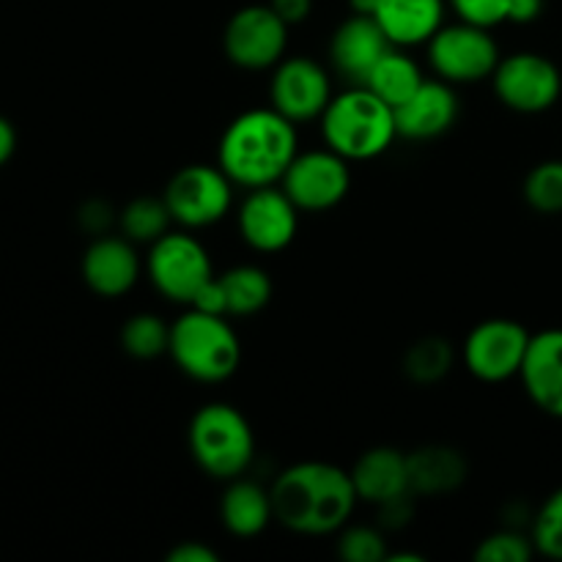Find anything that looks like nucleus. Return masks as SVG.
<instances>
[{"mask_svg": "<svg viewBox=\"0 0 562 562\" xmlns=\"http://www.w3.org/2000/svg\"><path fill=\"white\" fill-rule=\"evenodd\" d=\"M269 494L274 519L302 536H327L346 527L360 499L351 472L327 461H302L289 467Z\"/></svg>", "mask_w": 562, "mask_h": 562, "instance_id": "obj_1", "label": "nucleus"}, {"mask_svg": "<svg viewBox=\"0 0 562 562\" xmlns=\"http://www.w3.org/2000/svg\"><path fill=\"white\" fill-rule=\"evenodd\" d=\"M296 157L294 121L274 108H256L236 115L220 140V168L234 184L258 190L272 187Z\"/></svg>", "mask_w": 562, "mask_h": 562, "instance_id": "obj_2", "label": "nucleus"}, {"mask_svg": "<svg viewBox=\"0 0 562 562\" xmlns=\"http://www.w3.org/2000/svg\"><path fill=\"white\" fill-rule=\"evenodd\" d=\"M322 132L327 146L346 159L379 157L398 135L395 110L366 86L333 97L322 115Z\"/></svg>", "mask_w": 562, "mask_h": 562, "instance_id": "obj_3", "label": "nucleus"}, {"mask_svg": "<svg viewBox=\"0 0 562 562\" xmlns=\"http://www.w3.org/2000/svg\"><path fill=\"white\" fill-rule=\"evenodd\" d=\"M170 355L187 376L198 382H225L241 362L239 335L225 316L192 307L170 327Z\"/></svg>", "mask_w": 562, "mask_h": 562, "instance_id": "obj_4", "label": "nucleus"}, {"mask_svg": "<svg viewBox=\"0 0 562 562\" xmlns=\"http://www.w3.org/2000/svg\"><path fill=\"white\" fill-rule=\"evenodd\" d=\"M192 459L203 472L220 481H234L250 467L256 453V437L236 406L206 404L190 423Z\"/></svg>", "mask_w": 562, "mask_h": 562, "instance_id": "obj_5", "label": "nucleus"}, {"mask_svg": "<svg viewBox=\"0 0 562 562\" xmlns=\"http://www.w3.org/2000/svg\"><path fill=\"white\" fill-rule=\"evenodd\" d=\"M165 203L184 228H206L228 214L234 181L220 165H187L165 187Z\"/></svg>", "mask_w": 562, "mask_h": 562, "instance_id": "obj_6", "label": "nucleus"}, {"mask_svg": "<svg viewBox=\"0 0 562 562\" xmlns=\"http://www.w3.org/2000/svg\"><path fill=\"white\" fill-rule=\"evenodd\" d=\"M148 278L168 300L192 305L198 291L214 278L206 247L190 234H165L151 245Z\"/></svg>", "mask_w": 562, "mask_h": 562, "instance_id": "obj_7", "label": "nucleus"}, {"mask_svg": "<svg viewBox=\"0 0 562 562\" xmlns=\"http://www.w3.org/2000/svg\"><path fill=\"white\" fill-rule=\"evenodd\" d=\"M428 58L442 80L477 82L494 75L499 64V47L488 27L461 20V25L439 27L434 33L428 42Z\"/></svg>", "mask_w": 562, "mask_h": 562, "instance_id": "obj_8", "label": "nucleus"}, {"mask_svg": "<svg viewBox=\"0 0 562 562\" xmlns=\"http://www.w3.org/2000/svg\"><path fill=\"white\" fill-rule=\"evenodd\" d=\"M346 162L349 159L340 157L333 148L296 154L294 162L280 179L283 192L300 212H327L344 201L351 187V173Z\"/></svg>", "mask_w": 562, "mask_h": 562, "instance_id": "obj_9", "label": "nucleus"}, {"mask_svg": "<svg viewBox=\"0 0 562 562\" xmlns=\"http://www.w3.org/2000/svg\"><path fill=\"white\" fill-rule=\"evenodd\" d=\"M225 55L241 69H269L278 66L289 44V22L278 16L272 5H245L225 27Z\"/></svg>", "mask_w": 562, "mask_h": 562, "instance_id": "obj_10", "label": "nucleus"}, {"mask_svg": "<svg viewBox=\"0 0 562 562\" xmlns=\"http://www.w3.org/2000/svg\"><path fill=\"white\" fill-rule=\"evenodd\" d=\"M494 91L499 102L519 113H541L560 99V69L538 53H516L494 69Z\"/></svg>", "mask_w": 562, "mask_h": 562, "instance_id": "obj_11", "label": "nucleus"}, {"mask_svg": "<svg viewBox=\"0 0 562 562\" xmlns=\"http://www.w3.org/2000/svg\"><path fill=\"white\" fill-rule=\"evenodd\" d=\"M532 335L510 318L481 322L464 340V362L481 382H505L516 376L525 362Z\"/></svg>", "mask_w": 562, "mask_h": 562, "instance_id": "obj_12", "label": "nucleus"}, {"mask_svg": "<svg viewBox=\"0 0 562 562\" xmlns=\"http://www.w3.org/2000/svg\"><path fill=\"white\" fill-rule=\"evenodd\" d=\"M269 93H272V108L294 124L322 119L327 104L333 102V86H329L327 71L316 60L302 58V55L280 60Z\"/></svg>", "mask_w": 562, "mask_h": 562, "instance_id": "obj_13", "label": "nucleus"}, {"mask_svg": "<svg viewBox=\"0 0 562 562\" xmlns=\"http://www.w3.org/2000/svg\"><path fill=\"white\" fill-rule=\"evenodd\" d=\"M296 212L289 195L278 187H258L239 209L241 239L258 252H278L296 236Z\"/></svg>", "mask_w": 562, "mask_h": 562, "instance_id": "obj_14", "label": "nucleus"}, {"mask_svg": "<svg viewBox=\"0 0 562 562\" xmlns=\"http://www.w3.org/2000/svg\"><path fill=\"white\" fill-rule=\"evenodd\" d=\"M459 119V97L448 80H423V86L395 108V130L409 140L445 135Z\"/></svg>", "mask_w": 562, "mask_h": 562, "instance_id": "obj_15", "label": "nucleus"}, {"mask_svg": "<svg viewBox=\"0 0 562 562\" xmlns=\"http://www.w3.org/2000/svg\"><path fill=\"white\" fill-rule=\"evenodd\" d=\"M140 278V261L130 239L99 236L82 256V280L99 296L126 294Z\"/></svg>", "mask_w": 562, "mask_h": 562, "instance_id": "obj_16", "label": "nucleus"}, {"mask_svg": "<svg viewBox=\"0 0 562 562\" xmlns=\"http://www.w3.org/2000/svg\"><path fill=\"white\" fill-rule=\"evenodd\" d=\"M519 376L538 409L562 417V329L532 335Z\"/></svg>", "mask_w": 562, "mask_h": 562, "instance_id": "obj_17", "label": "nucleus"}, {"mask_svg": "<svg viewBox=\"0 0 562 562\" xmlns=\"http://www.w3.org/2000/svg\"><path fill=\"white\" fill-rule=\"evenodd\" d=\"M390 47L393 44L373 16L355 14L335 31L329 53H333L335 69L349 77L355 86H362Z\"/></svg>", "mask_w": 562, "mask_h": 562, "instance_id": "obj_18", "label": "nucleus"}, {"mask_svg": "<svg viewBox=\"0 0 562 562\" xmlns=\"http://www.w3.org/2000/svg\"><path fill=\"white\" fill-rule=\"evenodd\" d=\"M351 481H355L357 497L379 508L415 494L409 483V461L395 448H373L362 453L351 470Z\"/></svg>", "mask_w": 562, "mask_h": 562, "instance_id": "obj_19", "label": "nucleus"}, {"mask_svg": "<svg viewBox=\"0 0 562 562\" xmlns=\"http://www.w3.org/2000/svg\"><path fill=\"white\" fill-rule=\"evenodd\" d=\"M373 20L393 47L426 44L442 27L445 0H379Z\"/></svg>", "mask_w": 562, "mask_h": 562, "instance_id": "obj_20", "label": "nucleus"}, {"mask_svg": "<svg viewBox=\"0 0 562 562\" xmlns=\"http://www.w3.org/2000/svg\"><path fill=\"white\" fill-rule=\"evenodd\" d=\"M409 461L412 492L423 497H439L450 494L467 481V461L459 450L445 445H428L406 456Z\"/></svg>", "mask_w": 562, "mask_h": 562, "instance_id": "obj_21", "label": "nucleus"}, {"mask_svg": "<svg viewBox=\"0 0 562 562\" xmlns=\"http://www.w3.org/2000/svg\"><path fill=\"white\" fill-rule=\"evenodd\" d=\"M220 516H223V525L231 536H258L274 519L272 494L263 492L258 483L234 477L228 492L223 494V503H220Z\"/></svg>", "mask_w": 562, "mask_h": 562, "instance_id": "obj_22", "label": "nucleus"}, {"mask_svg": "<svg viewBox=\"0 0 562 562\" xmlns=\"http://www.w3.org/2000/svg\"><path fill=\"white\" fill-rule=\"evenodd\" d=\"M362 86L371 88L382 102H387L390 108L395 110L423 86L420 66H417L406 53L390 47L387 53L379 58V64L373 66L371 75H368V80L362 82Z\"/></svg>", "mask_w": 562, "mask_h": 562, "instance_id": "obj_23", "label": "nucleus"}, {"mask_svg": "<svg viewBox=\"0 0 562 562\" xmlns=\"http://www.w3.org/2000/svg\"><path fill=\"white\" fill-rule=\"evenodd\" d=\"M225 289L228 316H252L272 300V280L258 267H234L220 274Z\"/></svg>", "mask_w": 562, "mask_h": 562, "instance_id": "obj_24", "label": "nucleus"}, {"mask_svg": "<svg viewBox=\"0 0 562 562\" xmlns=\"http://www.w3.org/2000/svg\"><path fill=\"white\" fill-rule=\"evenodd\" d=\"M121 231L130 241H157L168 234V225L173 223L165 198H135L130 206L121 212Z\"/></svg>", "mask_w": 562, "mask_h": 562, "instance_id": "obj_25", "label": "nucleus"}, {"mask_svg": "<svg viewBox=\"0 0 562 562\" xmlns=\"http://www.w3.org/2000/svg\"><path fill=\"white\" fill-rule=\"evenodd\" d=\"M121 346L137 360H154L170 349V327L154 313H137L126 318L121 329Z\"/></svg>", "mask_w": 562, "mask_h": 562, "instance_id": "obj_26", "label": "nucleus"}, {"mask_svg": "<svg viewBox=\"0 0 562 562\" xmlns=\"http://www.w3.org/2000/svg\"><path fill=\"white\" fill-rule=\"evenodd\" d=\"M453 366V346L445 338H423L406 351L404 371L412 382L434 384Z\"/></svg>", "mask_w": 562, "mask_h": 562, "instance_id": "obj_27", "label": "nucleus"}, {"mask_svg": "<svg viewBox=\"0 0 562 562\" xmlns=\"http://www.w3.org/2000/svg\"><path fill=\"white\" fill-rule=\"evenodd\" d=\"M525 198L536 212L562 214V159H549L530 170Z\"/></svg>", "mask_w": 562, "mask_h": 562, "instance_id": "obj_28", "label": "nucleus"}, {"mask_svg": "<svg viewBox=\"0 0 562 562\" xmlns=\"http://www.w3.org/2000/svg\"><path fill=\"white\" fill-rule=\"evenodd\" d=\"M532 543H536V552L547 554L549 560H562V488L538 510L536 525H532Z\"/></svg>", "mask_w": 562, "mask_h": 562, "instance_id": "obj_29", "label": "nucleus"}, {"mask_svg": "<svg viewBox=\"0 0 562 562\" xmlns=\"http://www.w3.org/2000/svg\"><path fill=\"white\" fill-rule=\"evenodd\" d=\"M536 552L532 538L519 536L514 530H503L488 536L481 547L475 549V560L481 562H527Z\"/></svg>", "mask_w": 562, "mask_h": 562, "instance_id": "obj_30", "label": "nucleus"}, {"mask_svg": "<svg viewBox=\"0 0 562 562\" xmlns=\"http://www.w3.org/2000/svg\"><path fill=\"white\" fill-rule=\"evenodd\" d=\"M338 554L349 562H382L387 560L382 532L373 527H349L338 541Z\"/></svg>", "mask_w": 562, "mask_h": 562, "instance_id": "obj_31", "label": "nucleus"}, {"mask_svg": "<svg viewBox=\"0 0 562 562\" xmlns=\"http://www.w3.org/2000/svg\"><path fill=\"white\" fill-rule=\"evenodd\" d=\"M459 16L464 22L481 27H494L508 20L510 0H450Z\"/></svg>", "mask_w": 562, "mask_h": 562, "instance_id": "obj_32", "label": "nucleus"}, {"mask_svg": "<svg viewBox=\"0 0 562 562\" xmlns=\"http://www.w3.org/2000/svg\"><path fill=\"white\" fill-rule=\"evenodd\" d=\"M192 307L203 313H214V316H228V302H225V289L220 278H212L192 300Z\"/></svg>", "mask_w": 562, "mask_h": 562, "instance_id": "obj_33", "label": "nucleus"}, {"mask_svg": "<svg viewBox=\"0 0 562 562\" xmlns=\"http://www.w3.org/2000/svg\"><path fill=\"white\" fill-rule=\"evenodd\" d=\"M110 223H113V209H110V203L88 201L80 209V225L86 231H91V234H102Z\"/></svg>", "mask_w": 562, "mask_h": 562, "instance_id": "obj_34", "label": "nucleus"}, {"mask_svg": "<svg viewBox=\"0 0 562 562\" xmlns=\"http://www.w3.org/2000/svg\"><path fill=\"white\" fill-rule=\"evenodd\" d=\"M168 560L170 562H217L220 554L214 552V549L203 547V543L184 541V543H179L176 549H170Z\"/></svg>", "mask_w": 562, "mask_h": 562, "instance_id": "obj_35", "label": "nucleus"}, {"mask_svg": "<svg viewBox=\"0 0 562 562\" xmlns=\"http://www.w3.org/2000/svg\"><path fill=\"white\" fill-rule=\"evenodd\" d=\"M269 5L278 11L280 20L289 22V25H296V22H302L311 16L313 0H272Z\"/></svg>", "mask_w": 562, "mask_h": 562, "instance_id": "obj_36", "label": "nucleus"}, {"mask_svg": "<svg viewBox=\"0 0 562 562\" xmlns=\"http://www.w3.org/2000/svg\"><path fill=\"white\" fill-rule=\"evenodd\" d=\"M541 11H543V0H510L508 20L525 25V22L538 20V16H541Z\"/></svg>", "mask_w": 562, "mask_h": 562, "instance_id": "obj_37", "label": "nucleus"}, {"mask_svg": "<svg viewBox=\"0 0 562 562\" xmlns=\"http://www.w3.org/2000/svg\"><path fill=\"white\" fill-rule=\"evenodd\" d=\"M16 151V130L5 115H0V168L14 157Z\"/></svg>", "mask_w": 562, "mask_h": 562, "instance_id": "obj_38", "label": "nucleus"}, {"mask_svg": "<svg viewBox=\"0 0 562 562\" xmlns=\"http://www.w3.org/2000/svg\"><path fill=\"white\" fill-rule=\"evenodd\" d=\"M351 9H355V14H366V16H373L379 9V0H349Z\"/></svg>", "mask_w": 562, "mask_h": 562, "instance_id": "obj_39", "label": "nucleus"}]
</instances>
